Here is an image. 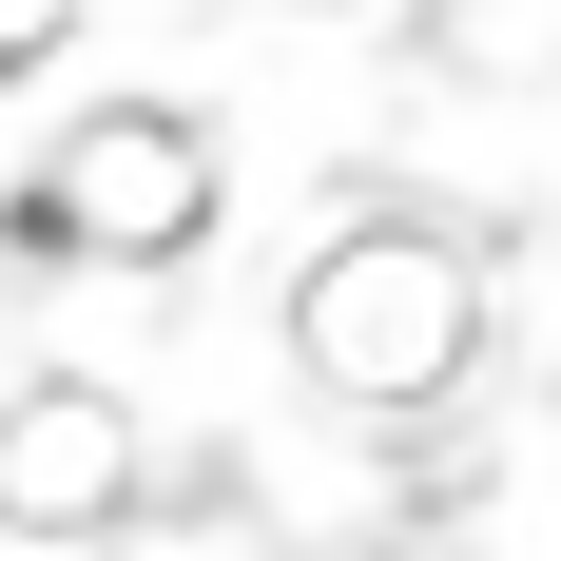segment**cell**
Masks as SVG:
<instances>
[{
    "label": "cell",
    "mask_w": 561,
    "mask_h": 561,
    "mask_svg": "<svg viewBox=\"0 0 561 561\" xmlns=\"http://www.w3.org/2000/svg\"><path fill=\"white\" fill-rule=\"evenodd\" d=\"M465 348H484V272H465L446 232H407V214L330 232L310 290H290V368H310L330 407H446Z\"/></svg>",
    "instance_id": "1"
},
{
    "label": "cell",
    "mask_w": 561,
    "mask_h": 561,
    "mask_svg": "<svg viewBox=\"0 0 561 561\" xmlns=\"http://www.w3.org/2000/svg\"><path fill=\"white\" fill-rule=\"evenodd\" d=\"M214 232V136L194 116H78L39 156V252H78V272H174Z\"/></svg>",
    "instance_id": "2"
},
{
    "label": "cell",
    "mask_w": 561,
    "mask_h": 561,
    "mask_svg": "<svg viewBox=\"0 0 561 561\" xmlns=\"http://www.w3.org/2000/svg\"><path fill=\"white\" fill-rule=\"evenodd\" d=\"M136 484H156V426H136L98 368L0 388V542H116Z\"/></svg>",
    "instance_id": "3"
},
{
    "label": "cell",
    "mask_w": 561,
    "mask_h": 561,
    "mask_svg": "<svg viewBox=\"0 0 561 561\" xmlns=\"http://www.w3.org/2000/svg\"><path fill=\"white\" fill-rule=\"evenodd\" d=\"M78 39V0H0V78H20V58H58Z\"/></svg>",
    "instance_id": "4"
}]
</instances>
